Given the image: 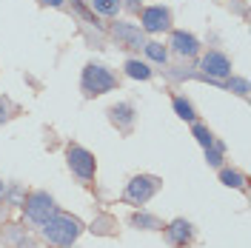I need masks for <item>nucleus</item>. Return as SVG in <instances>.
<instances>
[{"mask_svg":"<svg viewBox=\"0 0 251 248\" xmlns=\"http://www.w3.org/2000/svg\"><path fill=\"white\" fill-rule=\"evenodd\" d=\"M26 197H29V191H26L23 183H9V191H6V200L3 202H6L9 208H23Z\"/></svg>","mask_w":251,"mask_h":248,"instance_id":"obj_19","label":"nucleus"},{"mask_svg":"<svg viewBox=\"0 0 251 248\" xmlns=\"http://www.w3.org/2000/svg\"><path fill=\"white\" fill-rule=\"evenodd\" d=\"M66 166H69L72 177H75L77 183L89 186L94 180V174H97V157H94L86 146L72 143V146H66Z\"/></svg>","mask_w":251,"mask_h":248,"instance_id":"obj_3","label":"nucleus"},{"mask_svg":"<svg viewBox=\"0 0 251 248\" xmlns=\"http://www.w3.org/2000/svg\"><path fill=\"white\" fill-rule=\"evenodd\" d=\"M169 51H174L177 57H183V60H191V57H197L203 46H200V40L191 34V31H183V29H172V37H169Z\"/></svg>","mask_w":251,"mask_h":248,"instance_id":"obj_9","label":"nucleus"},{"mask_svg":"<svg viewBox=\"0 0 251 248\" xmlns=\"http://www.w3.org/2000/svg\"><path fill=\"white\" fill-rule=\"evenodd\" d=\"M220 183L223 186H228V188H246V174L243 171H237V169H231V166H220Z\"/></svg>","mask_w":251,"mask_h":248,"instance_id":"obj_17","label":"nucleus"},{"mask_svg":"<svg viewBox=\"0 0 251 248\" xmlns=\"http://www.w3.org/2000/svg\"><path fill=\"white\" fill-rule=\"evenodd\" d=\"M83 231H86V225H83L77 217L63 214V211H57L54 217H49L46 223L40 225V237H43V243H49L51 248L75 246Z\"/></svg>","mask_w":251,"mask_h":248,"instance_id":"obj_1","label":"nucleus"},{"mask_svg":"<svg viewBox=\"0 0 251 248\" xmlns=\"http://www.w3.org/2000/svg\"><path fill=\"white\" fill-rule=\"evenodd\" d=\"M6 191H9V183H3V180H0V202L6 200Z\"/></svg>","mask_w":251,"mask_h":248,"instance_id":"obj_30","label":"nucleus"},{"mask_svg":"<svg viewBox=\"0 0 251 248\" xmlns=\"http://www.w3.org/2000/svg\"><path fill=\"white\" fill-rule=\"evenodd\" d=\"M203 154H205V163H208L211 169H220V166H226V143L214 137V143L203 149Z\"/></svg>","mask_w":251,"mask_h":248,"instance_id":"obj_16","label":"nucleus"},{"mask_svg":"<svg viewBox=\"0 0 251 248\" xmlns=\"http://www.w3.org/2000/svg\"><path fill=\"white\" fill-rule=\"evenodd\" d=\"M223 89L246 100V97H249V80H246V77H234V74H231V77H226V83H223Z\"/></svg>","mask_w":251,"mask_h":248,"instance_id":"obj_20","label":"nucleus"},{"mask_svg":"<svg viewBox=\"0 0 251 248\" xmlns=\"http://www.w3.org/2000/svg\"><path fill=\"white\" fill-rule=\"evenodd\" d=\"M12 111H15V106H12L9 100H0V125H3V123H9Z\"/></svg>","mask_w":251,"mask_h":248,"instance_id":"obj_25","label":"nucleus"},{"mask_svg":"<svg viewBox=\"0 0 251 248\" xmlns=\"http://www.w3.org/2000/svg\"><path fill=\"white\" fill-rule=\"evenodd\" d=\"M9 220V205L6 202H0V228H3V223Z\"/></svg>","mask_w":251,"mask_h":248,"instance_id":"obj_29","label":"nucleus"},{"mask_svg":"<svg viewBox=\"0 0 251 248\" xmlns=\"http://www.w3.org/2000/svg\"><path fill=\"white\" fill-rule=\"evenodd\" d=\"M160 188H163V180H160V177H154V174H134V177L126 183L120 200H123L126 205H146Z\"/></svg>","mask_w":251,"mask_h":248,"instance_id":"obj_4","label":"nucleus"},{"mask_svg":"<svg viewBox=\"0 0 251 248\" xmlns=\"http://www.w3.org/2000/svg\"><path fill=\"white\" fill-rule=\"evenodd\" d=\"M197 69H200V77H205L208 83H217L223 86V80L231 77L234 72V66H231V57L226 54V51H220V49H211V51H205L200 63H197Z\"/></svg>","mask_w":251,"mask_h":248,"instance_id":"obj_5","label":"nucleus"},{"mask_svg":"<svg viewBox=\"0 0 251 248\" xmlns=\"http://www.w3.org/2000/svg\"><path fill=\"white\" fill-rule=\"evenodd\" d=\"M140 29L146 34H160V31L172 29V9L154 3V6H143L140 9Z\"/></svg>","mask_w":251,"mask_h":248,"instance_id":"obj_8","label":"nucleus"},{"mask_svg":"<svg viewBox=\"0 0 251 248\" xmlns=\"http://www.w3.org/2000/svg\"><path fill=\"white\" fill-rule=\"evenodd\" d=\"M40 6H51V9H63L66 0H40Z\"/></svg>","mask_w":251,"mask_h":248,"instance_id":"obj_28","label":"nucleus"},{"mask_svg":"<svg viewBox=\"0 0 251 248\" xmlns=\"http://www.w3.org/2000/svg\"><path fill=\"white\" fill-rule=\"evenodd\" d=\"M123 72H126V77H131V80H143V83L154 77V69H151V63L140 60V57H128V60L123 63Z\"/></svg>","mask_w":251,"mask_h":248,"instance_id":"obj_12","label":"nucleus"},{"mask_svg":"<svg viewBox=\"0 0 251 248\" xmlns=\"http://www.w3.org/2000/svg\"><path fill=\"white\" fill-rule=\"evenodd\" d=\"M128 225L131 228H137V231H160L163 228V220L157 217V214H151V211H134L131 217H128Z\"/></svg>","mask_w":251,"mask_h":248,"instance_id":"obj_13","label":"nucleus"},{"mask_svg":"<svg viewBox=\"0 0 251 248\" xmlns=\"http://www.w3.org/2000/svg\"><path fill=\"white\" fill-rule=\"evenodd\" d=\"M114 228H117V223H114L109 214H100V217L92 223V228H89V231L100 234V237H109V234H114Z\"/></svg>","mask_w":251,"mask_h":248,"instance_id":"obj_21","label":"nucleus"},{"mask_svg":"<svg viewBox=\"0 0 251 248\" xmlns=\"http://www.w3.org/2000/svg\"><path fill=\"white\" fill-rule=\"evenodd\" d=\"M172 109H174V114H177L180 120H186V123H197V109H194V103L188 100L186 94H174L172 97Z\"/></svg>","mask_w":251,"mask_h":248,"instance_id":"obj_15","label":"nucleus"},{"mask_svg":"<svg viewBox=\"0 0 251 248\" xmlns=\"http://www.w3.org/2000/svg\"><path fill=\"white\" fill-rule=\"evenodd\" d=\"M191 137L197 140L203 149L214 143V134H211V128H208V125H203V123H191Z\"/></svg>","mask_w":251,"mask_h":248,"instance_id":"obj_22","label":"nucleus"},{"mask_svg":"<svg viewBox=\"0 0 251 248\" xmlns=\"http://www.w3.org/2000/svg\"><path fill=\"white\" fill-rule=\"evenodd\" d=\"M123 6L128 9V12H131V15H140V9H143V0H126Z\"/></svg>","mask_w":251,"mask_h":248,"instance_id":"obj_26","label":"nucleus"},{"mask_svg":"<svg viewBox=\"0 0 251 248\" xmlns=\"http://www.w3.org/2000/svg\"><path fill=\"white\" fill-rule=\"evenodd\" d=\"M160 231H163V240L172 248H188L197 240V228H194V223L186 220V217H177V220H172V223H166Z\"/></svg>","mask_w":251,"mask_h":248,"instance_id":"obj_7","label":"nucleus"},{"mask_svg":"<svg viewBox=\"0 0 251 248\" xmlns=\"http://www.w3.org/2000/svg\"><path fill=\"white\" fill-rule=\"evenodd\" d=\"M60 208H57V202H54V197L49 194V191H29V197H26V202H23V214H26V220H29L31 225H43L49 217H54Z\"/></svg>","mask_w":251,"mask_h":248,"instance_id":"obj_6","label":"nucleus"},{"mask_svg":"<svg viewBox=\"0 0 251 248\" xmlns=\"http://www.w3.org/2000/svg\"><path fill=\"white\" fill-rule=\"evenodd\" d=\"M111 37L117 40V46L137 49V51H140L143 43H146V31H143L137 23H126V20H117V23L111 26Z\"/></svg>","mask_w":251,"mask_h":248,"instance_id":"obj_10","label":"nucleus"},{"mask_svg":"<svg viewBox=\"0 0 251 248\" xmlns=\"http://www.w3.org/2000/svg\"><path fill=\"white\" fill-rule=\"evenodd\" d=\"M15 248H40V246H37V243H34L31 237H23L20 243H15Z\"/></svg>","mask_w":251,"mask_h":248,"instance_id":"obj_27","label":"nucleus"},{"mask_svg":"<svg viewBox=\"0 0 251 248\" xmlns=\"http://www.w3.org/2000/svg\"><path fill=\"white\" fill-rule=\"evenodd\" d=\"M143 54H146V63H154V66H166L169 63V46H163L160 40H146L143 43Z\"/></svg>","mask_w":251,"mask_h":248,"instance_id":"obj_14","label":"nucleus"},{"mask_svg":"<svg viewBox=\"0 0 251 248\" xmlns=\"http://www.w3.org/2000/svg\"><path fill=\"white\" fill-rule=\"evenodd\" d=\"M106 114H109V123L114 125L117 131H123V134H128V131L134 128V123H137V109H134V103H128V100L109 106Z\"/></svg>","mask_w":251,"mask_h":248,"instance_id":"obj_11","label":"nucleus"},{"mask_svg":"<svg viewBox=\"0 0 251 248\" xmlns=\"http://www.w3.org/2000/svg\"><path fill=\"white\" fill-rule=\"evenodd\" d=\"M166 74L172 80H183V77H191V69H186V66H174V69H166Z\"/></svg>","mask_w":251,"mask_h":248,"instance_id":"obj_24","label":"nucleus"},{"mask_svg":"<svg viewBox=\"0 0 251 248\" xmlns=\"http://www.w3.org/2000/svg\"><path fill=\"white\" fill-rule=\"evenodd\" d=\"M23 237H26V228H23V225H6V231H3V240H6V243H12V246L20 243Z\"/></svg>","mask_w":251,"mask_h":248,"instance_id":"obj_23","label":"nucleus"},{"mask_svg":"<svg viewBox=\"0 0 251 248\" xmlns=\"http://www.w3.org/2000/svg\"><path fill=\"white\" fill-rule=\"evenodd\" d=\"M89 3L97 17H117L123 9V0H89Z\"/></svg>","mask_w":251,"mask_h":248,"instance_id":"obj_18","label":"nucleus"},{"mask_svg":"<svg viewBox=\"0 0 251 248\" xmlns=\"http://www.w3.org/2000/svg\"><path fill=\"white\" fill-rule=\"evenodd\" d=\"M66 248H75V246H66Z\"/></svg>","mask_w":251,"mask_h":248,"instance_id":"obj_31","label":"nucleus"},{"mask_svg":"<svg viewBox=\"0 0 251 248\" xmlns=\"http://www.w3.org/2000/svg\"><path fill=\"white\" fill-rule=\"evenodd\" d=\"M120 86V80L117 74L111 72L109 66H103V63H86L83 66V74H80V89L86 97H100V94H109L114 92Z\"/></svg>","mask_w":251,"mask_h":248,"instance_id":"obj_2","label":"nucleus"}]
</instances>
